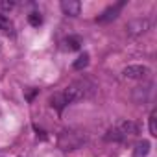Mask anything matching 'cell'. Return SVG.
<instances>
[{"instance_id": "cell-1", "label": "cell", "mask_w": 157, "mask_h": 157, "mask_svg": "<svg viewBox=\"0 0 157 157\" xmlns=\"http://www.w3.org/2000/svg\"><path fill=\"white\" fill-rule=\"evenodd\" d=\"M137 133H139V126L133 120H122V122L115 124L105 133V140L107 142H124V140L135 137Z\"/></svg>"}, {"instance_id": "cell-2", "label": "cell", "mask_w": 157, "mask_h": 157, "mask_svg": "<svg viewBox=\"0 0 157 157\" xmlns=\"http://www.w3.org/2000/svg\"><path fill=\"white\" fill-rule=\"evenodd\" d=\"M93 91H94V85L91 82H87V80H78V82L70 83L61 94H63L65 102L70 104V102H78V100H83V98L91 96Z\"/></svg>"}, {"instance_id": "cell-3", "label": "cell", "mask_w": 157, "mask_h": 157, "mask_svg": "<svg viewBox=\"0 0 157 157\" xmlns=\"http://www.w3.org/2000/svg\"><path fill=\"white\" fill-rule=\"evenodd\" d=\"M87 140V137H85V133H82V131H74V129H68V131H63L61 135H59V140H57V144H59V148L63 150V151H72V150H78L83 142Z\"/></svg>"}, {"instance_id": "cell-4", "label": "cell", "mask_w": 157, "mask_h": 157, "mask_svg": "<svg viewBox=\"0 0 157 157\" xmlns=\"http://www.w3.org/2000/svg\"><path fill=\"white\" fill-rule=\"evenodd\" d=\"M148 74H150V68L142 65H129L122 70V76L128 78V80H144Z\"/></svg>"}, {"instance_id": "cell-5", "label": "cell", "mask_w": 157, "mask_h": 157, "mask_svg": "<svg viewBox=\"0 0 157 157\" xmlns=\"http://www.w3.org/2000/svg\"><path fill=\"white\" fill-rule=\"evenodd\" d=\"M61 11L65 15H68V17H76L82 11V4L78 2V0H63L61 2Z\"/></svg>"}, {"instance_id": "cell-6", "label": "cell", "mask_w": 157, "mask_h": 157, "mask_svg": "<svg viewBox=\"0 0 157 157\" xmlns=\"http://www.w3.org/2000/svg\"><path fill=\"white\" fill-rule=\"evenodd\" d=\"M124 8V2H118V4H115V6H111V8H107L96 21L98 22H109V21H113V19H117L118 17V13H120V10Z\"/></svg>"}, {"instance_id": "cell-7", "label": "cell", "mask_w": 157, "mask_h": 157, "mask_svg": "<svg viewBox=\"0 0 157 157\" xmlns=\"http://www.w3.org/2000/svg\"><path fill=\"white\" fill-rule=\"evenodd\" d=\"M150 28V21L148 19H137V21H131L128 24V32L129 33H144L146 30Z\"/></svg>"}, {"instance_id": "cell-8", "label": "cell", "mask_w": 157, "mask_h": 157, "mask_svg": "<svg viewBox=\"0 0 157 157\" xmlns=\"http://www.w3.org/2000/svg\"><path fill=\"white\" fill-rule=\"evenodd\" d=\"M0 32L6 33V35H13V33H15L13 22L10 21V17H6V15H2V13H0Z\"/></svg>"}, {"instance_id": "cell-9", "label": "cell", "mask_w": 157, "mask_h": 157, "mask_svg": "<svg viewBox=\"0 0 157 157\" xmlns=\"http://www.w3.org/2000/svg\"><path fill=\"white\" fill-rule=\"evenodd\" d=\"M148 151H150V142L148 140H140L133 148V157H146Z\"/></svg>"}, {"instance_id": "cell-10", "label": "cell", "mask_w": 157, "mask_h": 157, "mask_svg": "<svg viewBox=\"0 0 157 157\" xmlns=\"http://www.w3.org/2000/svg\"><path fill=\"white\" fill-rule=\"evenodd\" d=\"M65 44H67L68 50H80V46H82V39L78 37V35H70V37L65 39Z\"/></svg>"}, {"instance_id": "cell-11", "label": "cell", "mask_w": 157, "mask_h": 157, "mask_svg": "<svg viewBox=\"0 0 157 157\" xmlns=\"http://www.w3.org/2000/svg\"><path fill=\"white\" fill-rule=\"evenodd\" d=\"M50 104H52V107H56L57 111H61V109L67 105V102H65V98H63V94H61V93L54 94V96L50 98Z\"/></svg>"}, {"instance_id": "cell-12", "label": "cell", "mask_w": 157, "mask_h": 157, "mask_svg": "<svg viewBox=\"0 0 157 157\" xmlns=\"http://www.w3.org/2000/svg\"><path fill=\"white\" fill-rule=\"evenodd\" d=\"M87 65H89V54H82L80 57L74 61V65H72V67H74L76 70H83Z\"/></svg>"}, {"instance_id": "cell-13", "label": "cell", "mask_w": 157, "mask_h": 157, "mask_svg": "<svg viewBox=\"0 0 157 157\" xmlns=\"http://www.w3.org/2000/svg\"><path fill=\"white\" fill-rule=\"evenodd\" d=\"M150 133H151L153 137L157 135V111H155V109L150 113Z\"/></svg>"}, {"instance_id": "cell-14", "label": "cell", "mask_w": 157, "mask_h": 157, "mask_svg": "<svg viewBox=\"0 0 157 157\" xmlns=\"http://www.w3.org/2000/svg\"><path fill=\"white\" fill-rule=\"evenodd\" d=\"M28 21H30V24H32V26H41V24H43V19H41V15H39V13H30Z\"/></svg>"}, {"instance_id": "cell-15", "label": "cell", "mask_w": 157, "mask_h": 157, "mask_svg": "<svg viewBox=\"0 0 157 157\" xmlns=\"http://www.w3.org/2000/svg\"><path fill=\"white\" fill-rule=\"evenodd\" d=\"M0 8H2V10H13L15 2H0Z\"/></svg>"}]
</instances>
